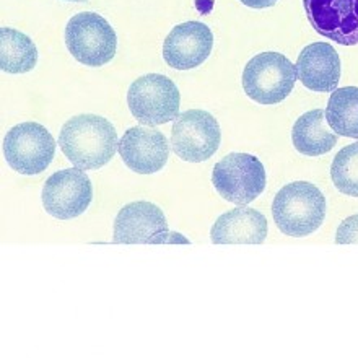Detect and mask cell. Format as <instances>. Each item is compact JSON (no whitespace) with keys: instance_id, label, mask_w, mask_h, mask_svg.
Here are the masks:
<instances>
[{"instance_id":"18","label":"cell","mask_w":358,"mask_h":358,"mask_svg":"<svg viewBox=\"0 0 358 358\" xmlns=\"http://www.w3.org/2000/svg\"><path fill=\"white\" fill-rule=\"evenodd\" d=\"M326 121L337 136L358 141V87L336 88L326 108Z\"/></svg>"},{"instance_id":"21","label":"cell","mask_w":358,"mask_h":358,"mask_svg":"<svg viewBox=\"0 0 358 358\" xmlns=\"http://www.w3.org/2000/svg\"><path fill=\"white\" fill-rule=\"evenodd\" d=\"M278 2V0H241V3H245L246 7L251 8H267L273 7Z\"/></svg>"},{"instance_id":"16","label":"cell","mask_w":358,"mask_h":358,"mask_svg":"<svg viewBox=\"0 0 358 358\" xmlns=\"http://www.w3.org/2000/svg\"><path fill=\"white\" fill-rule=\"evenodd\" d=\"M326 122V111L322 109L301 114L292 129L293 147L306 157H321L331 152L337 143V134L329 131Z\"/></svg>"},{"instance_id":"20","label":"cell","mask_w":358,"mask_h":358,"mask_svg":"<svg viewBox=\"0 0 358 358\" xmlns=\"http://www.w3.org/2000/svg\"><path fill=\"white\" fill-rule=\"evenodd\" d=\"M337 245H358V213L345 218L336 231Z\"/></svg>"},{"instance_id":"17","label":"cell","mask_w":358,"mask_h":358,"mask_svg":"<svg viewBox=\"0 0 358 358\" xmlns=\"http://www.w3.org/2000/svg\"><path fill=\"white\" fill-rule=\"evenodd\" d=\"M38 64L33 39L13 28H0V69L7 73L31 72Z\"/></svg>"},{"instance_id":"22","label":"cell","mask_w":358,"mask_h":358,"mask_svg":"<svg viewBox=\"0 0 358 358\" xmlns=\"http://www.w3.org/2000/svg\"><path fill=\"white\" fill-rule=\"evenodd\" d=\"M69 2H87V0H69Z\"/></svg>"},{"instance_id":"10","label":"cell","mask_w":358,"mask_h":358,"mask_svg":"<svg viewBox=\"0 0 358 358\" xmlns=\"http://www.w3.org/2000/svg\"><path fill=\"white\" fill-rule=\"evenodd\" d=\"M43 207L59 220H72L85 213L93 201V186L85 170L69 168L54 173L44 182Z\"/></svg>"},{"instance_id":"15","label":"cell","mask_w":358,"mask_h":358,"mask_svg":"<svg viewBox=\"0 0 358 358\" xmlns=\"http://www.w3.org/2000/svg\"><path fill=\"white\" fill-rule=\"evenodd\" d=\"M267 231V218L259 210L240 206L217 218L210 241L213 245H262Z\"/></svg>"},{"instance_id":"13","label":"cell","mask_w":358,"mask_h":358,"mask_svg":"<svg viewBox=\"0 0 358 358\" xmlns=\"http://www.w3.org/2000/svg\"><path fill=\"white\" fill-rule=\"evenodd\" d=\"M213 49V33L201 22H186L175 27L163 43V59L176 71H191L202 66Z\"/></svg>"},{"instance_id":"19","label":"cell","mask_w":358,"mask_h":358,"mask_svg":"<svg viewBox=\"0 0 358 358\" xmlns=\"http://www.w3.org/2000/svg\"><path fill=\"white\" fill-rule=\"evenodd\" d=\"M331 178L337 191L358 197V142L344 147L334 157Z\"/></svg>"},{"instance_id":"7","label":"cell","mask_w":358,"mask_h":358,"mask_svg":"<svg viewBox=\"0 0 358 358\" xmlns=\"http://www.w3.org/2000/svg\"><path fill=\"white\" fill-rule=\"evenodd\" d=\"M56 155V141L38 122H22L3 137V157L20 175H39L51 165Z\"/></svg>"},{"instance_id":"8","label":"cell","mask_w":358,"mask_h":358,"mask_svg":"<svg viewBox=\"0 0 358 358\" xmlns=\"http://www.w3.org/2000/svg\"><path fill=\"white\" fill-rule=\"evenodd\" d=\"M222 131L218 121L203 109L179 114L171 129V147L182 162L202 163L215 155Z\"/></svg>"},{"instance_id":"12","label":"cell","mask_w":358,"mask_h":358,"mask_svg":"<svg viewBox=\"0 0 358 358\" xmlns=\"http://www.w3.org/2000/svg\"><path fill=\"white\" fill-rule=\"evenodd\" d=\"M117 152L129 170L138 175H153L165 168L170 157V143L165 134L153 127H129L121 141Z\"/></svg>"},{"instance_id":"3","label":"cell","mask_w":358,"mask_h":358,"mask_svg":"<svg viewBox=\"0 0 358 358\" xmlns=\"http://www.w3.org/2000/svg\"><path fill=\"white\" fill-rule=\"evenodd\" d=\"M298 80L296 66L280 52H261L246 64L243 88L259 104H278L293 92Z\"/></svg>"},{"instance_id":"4","label":"cell","mask_w":358,"mask_h":358,"mask_svg":"<svg viewBox=\"0 0 358 358\" xmlns=\"http://www.w3.org/2000/svg\"><path fill=\"white\" fill-rule=\"evenodd\" d=\"M66 46L72 57L83 66H106L116 56V31L101 15L77 13L66 27Z\"/></svg>"},{"instance_id":"11","label":"cell","mask_w":358,"mask_h":358,"mask_svg":"<svg viewBox=\"0 0 358 358\" xmlns=\"http://www.w3.org/2000/svg\"><path fill=\"white\" fill-rule=\"evenodd\" d=\"M316 33L341 46L358 44V0H303Z\"/></svg>"},{"instance_id":"9","label":"cell","mask_w":358,"mask_h":358,"mask_svg":"<svg viewBox=\"0 0 358 358\" xmlns=\"http://www.w3.org/2000/svg\"><path fill=\"white\" fill-rule=\"evenodd\" d=\"M163 210L155 203L137 201L124 206L114 220L113 241L119 245H162L176 241Z\"/></svg>"},{"instance_id":"5","label":"cell","mask_w":358,"mask_h":358,"mask_svg":"<svg viewBox=\"0 0 358 358\" xmlns=\"http://www.w3.org/2000/svg\"><path fill=\"white\" fill-rule=\"evenodd\" d=\"M266 182V168L251 153H228L212 171L213 187L225 201L236 206H246L259 197Z\"/></svg>"},{"instance_id":"1","label":"cell","mask_w":358,"mask_h":358,"mask_svg":"<svg viewBox=\"0 0 358 358\" xmlns=\"http://www.w3.org/2000/svg\"><path fill=\"white\" fill-rule=\"evenodd\" d=\"M117 132L108 119L78 114L69 119L59 134V147L67 160L80 170H99L116 155Z\"/></svg>"},{"instance_id":"2","label":"cell","mask_w":358,"mask_h":358,"mask_svg":"<svg viewBox=\"0 0 358 358\" xmlns=\"http://www.w3.org/2000/svg\"><path fill=\"white\" fill-rule=\"evenodd\" d=\"M272 217L283 235L305 238L324 223L326 197L315 184L295 181L283 186L272 202Z\"/></svg>"},{"instance_id":"14","label":"cell","mask_w":358,"mask_h":358,"mask_svg":"<svg viewBox=\"0 0 358 358\" xmlns=\"http://www.w3.org/2000/svg\"><path fill=\"white\" fill-rule=\"evenodd\" d=\"M295 66L300 82L311 92L332 93L341 82V57L329 43L308 44Z\"/></svg>"},{"instance_id":"6","label":"cell","mask_w":358,"mask_h":358,"mask_svg":"<svg viewBox=\"0 0 358 358\" xmlns=\"http://www.w3.org/2000/svg\"><path fill=\"white\" fill-rule=\"evenodd\" d=\"M127 104L143 126H162L179 116L181 94L176 83L160 73H147L129 87Z\"/></svg>"}]
</instances>
